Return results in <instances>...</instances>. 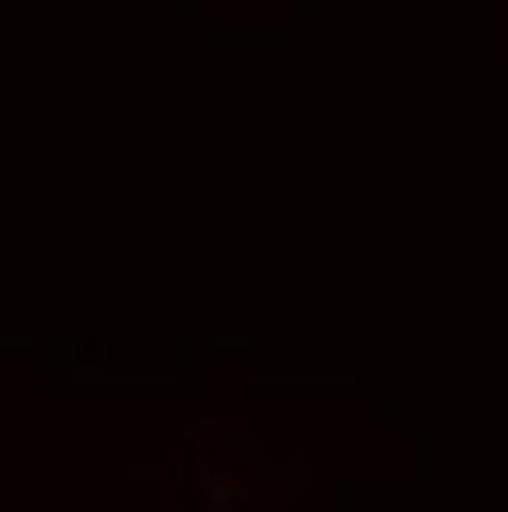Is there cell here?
<instances>
[{
	"label": "cell",
	"mask_w": 508,
	"mask_h": 512,
	"mask_svg": "<svg viewBox=\"0 0 508 512\" xmlns=\"http://www.w3.org/2000/svg\"><path fill=\"white\" fill-rule=\"evenodd\" d=\"M197 490H201L205 508L223 512V508H232L241 495H246V481H241V472H228V468H201L197 472Z\"/></svg>",
	"instance_id": "obj_2"
},
{
	"label": "cell",
	"mask_w": 508,
	"mask_h": 512,
	"mask_svg": "<svg viewBox=\"0 0 508 512\" xmlns=\"http://www.w3.org/2000/svg\"><path fill=\"white\" fill-rule=\"evenodd\" d=\"M397 455L393 446H321L317 450V477L321 481H393Z\"/></svg>",
	"instance_id": "obj_1"
},
{
	"label": "cell",
	"mask_w": 508,
	"mask_h": 512,
	"mask_svg": "<svg viewBox=\"0 0 508 512\" xmlns=\"http://www.w3.org/2000/svg\"><path fill=\"white\" fill-rule=\"evenodd\" d=\"M250 397H254L250 374H241V370L214 374V383H210V406L219 410V415H246V410H250Z\"/></svg>",
	"instance_id": "obj_3"
}]
</instances>
